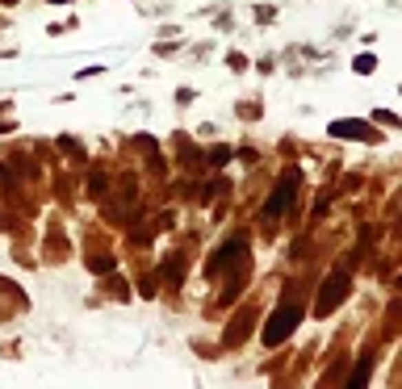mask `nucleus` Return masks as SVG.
<instances>
[{"label":"nucleus","mask_w":402,"mask_h":389,"mask_svg":"<svg viewBox=\"0 0 402 389\" xmlns=\"http://www.w3.org/2000/svg\"><path fill=\"white\" fill-rule=\"evenodd\" d=\"M55 5H67V0H55Z\"/></svg>","instance_id":"nucleus-7"},{"label":"nucleus","mask_w":402,"mask_h":389,"mask_svg":"<svg viewBox=\"0 0 402 389\" xmlns=\"http://www.w3.org/2000/svg\"><path fill=\"white\" fill-rule=\"evenodd\" d=\"M373 67H377V63H373V54H361V59H357V72H361V76H369Z\"/></svg>","instance_id":"nucleus-6"},{"label":"nucleus","mask_w":402,"mask_h":389,"mask_svg":"<svg viewBox=\"0 0 402 389\" xmlns=\"http://www.w3.org/2000/svg\"><path fill=\"white\" fill-rule=\"evenodd\" d=\"M369 372H373V364H369V360H361V364H357V372H352V381H348V389H365Z\"/></svg>","instance_id":"nucleus-5"},{"label":"nucleus","mask_w":402,"mask_h":389,"mask_svg":"<svg viewBox=\"0 0 402 389\" xmlns=\"http://www.w3.org/2000/svg\"><path fill=\"white\" fill-rule=\"evenodd\" d=\"M343 293H348V272L327 276V285H323V293H319V314H331V306H339Z\"/></svg>","instance_id":"nucleus-2"},{"label":"nucleus","mask_w":402,"mask_h":389,"mask_svg":"<svg viewBox=\"0 0 402 389\" xmlns=\"http://www.w3.org/2000/svg\"><path fill=\"white\" fill-rule=\"evenodd\" d=\"M297 318H302V310H297L293 302H285V306L268 318V326H264V344H268V348H277V344L289 335V330L297 326Z\"/></svg>","instance_id":"nucleus-1"},{"label":"nucleus","mask_w":402,"mask_h":389,"mask_svg":"<svg viewBox=\"0 0 402 389\" xmlns=\"http://www.w3.org/2000/svg\"><path fill=\"white\" fill-rule=\"evenodd\" d=\"M293 189H297V172L281 176V185H277V193H273V201H268V213H273V218L289 209V201H293Z\"/></svg>","instance_id":"nucleus-3"},{"label":"nucleus","mask_w":402,"mask_h":389,"mask_svg":"<svg viewBox=\"0 0 402 389\" xmlns=\"http://www.w3.org/2000/svg\"><path fill=\"white\" fill-rule=\"evenodd\" d=\"M331 134H339V138H373V126H365V122H331Z\"/></svg>","instance_id":"nucleus-4"}]
</instances>
